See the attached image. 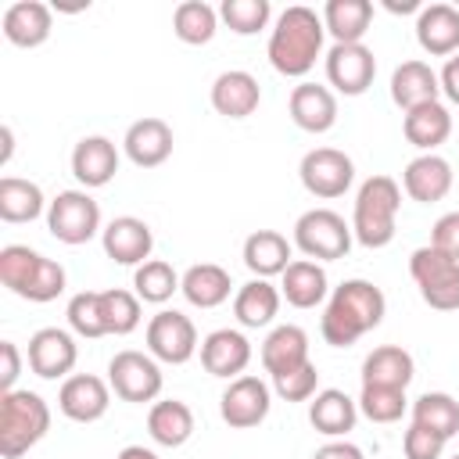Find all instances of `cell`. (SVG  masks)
<instances>
[{"label": "cell", "mask_w": 459, "mask_h": 459, "mask_svg": "<svg viewBox=\"0 0 459 459\" xmlns=\"http://www.w3.org/2000/svg\"><path fill=\"white\" fill-rule=\"evenodd\" d=\"M387 316V298L369 280H344L330 290V301L319 319V333L330 348H351L362 333L377 330Z\"/></svg>", "instance_id": "1"}, {"label": "cell", "mask_w": 459, "mask_h": 459, "mask_svg": "<svg viewBox=\"0 0 459 459\" xmlns=\"http://www.w3.org/2000/svg\"><path fill=\"white\" fill-rule=\"evenodd\" d=\"M323 36H326V25H323V14H316L312 7L305 4H294L287 7L273 32H269V65L287 75V79H301L316 68L319 54H323Z\"/></svg>", "instance_id": "2"}, {"label": "cell", "mask_w": 459, "mask_h": 459, "mask_svg": "<svg viewBox=\"0 0 459 459\" xmlns=\"http://www.w3.org/2000/svg\"><path fill=\"white\" fill-rule=\"evenodd\" d=\"M398 208H402V186L391 176H369L351 208V233L362 247L377 251L394 240L398 230Z\"/></svg>", "instance_id": "3"}, {"label": "cell", "mask_w": 459, "mask_h": 459, "mask_svg": "<svg viewBox=\"0 0 459 459\" xmlns=\"http://www.w3.org/2000/svg\"><path fill=\"white\" fill-rule=\"evenodd\" d=\"M0 283L25 301L47 305L57 294H65V269H61V262H54L25 244H7V247H0Z\"/></svg>", "instance_id": "4"}, {"label": "cell", "mask_w": 459, "mask_h": 459, "mask_svg": "<svg viewBox=\"0 0 459 459\" xmlns=\"http://www.w3.org/2000/svg\"><path fill=\"white\" fill-rule=\"evenodd\" d=\"M50 430V405L36 391H7L0 394V455L18 459L32 445H39Z\"/></svg>", "instance_id": "5"}, {"label": "cell", "mask_w": 459, "mask_h": 459, "mask_svg": "<svg viewBox=\"0 0 459 459\" xmlns=\"http://www.w3.org/2000/svg\"><path fill=\"white\" fill-rule=\"evenodd\" d=\"M351 240H355L351 226L330 208H312V212L298 215V222H294V247L312 262L344 258L351 251Z\"/></svg>", "instance_id": "6"}, {"label": "cell", "mask_w": 459, "mask_h": 459, "mask_svg": "<svg viewBox=\"0 0 459 459\" xmlns=\"http://www.w3.org/2000/svg\"><path fill=\"white\" fill-rule=\"evenodd\" d=\"M409 273L420 287V298L430 308H437V312H455L459 308V262L455 258L423 244L409 255Z\"/></svg>", "instance_id": "7"}, {"label": "cell", "mask_w": 459, "mask_h": 459, "mask_svg": "<svg viewBox=\"0 0 459 459\" xmlns=\"http://www.w3.org/2000/svg\"><path fill=\"white\" fill-rule=\"evenodd\" d=\"M47 230L54 240L79 247L86 240H93L100 230V204L86 194V190H61L50 208H47Z\"/></svg>", "instance_id": "8"}, {"label": "cell", "mask_w": 459, "mask_h": 459, "mask_svg": "<svg viewBox=\"0 0 459 459\" xmlns=\"http://www.w3.org/2000/svg\"><path fill=\"white\" fill-rule=\"evenodd\" d=\"M108 384L122 402L143 405L161 394V366L151 351L126 348L108 362Z\"/></svg>", "instance_id": "9"}, {"label": "cell", "mask_w": 459, "mask_h": 459, "mask_svg": "<svg viewBox=\"0 0 459 459\" xmlns=\"http://www.w3.org/2000/svg\"><path fill=\"white\" fill-rule=\"evenodd\" d=\"M298 176H301V186H305L312 197L333 201V197H341V194L351 186V179H355V161H351L344 151H337V147H316V151H308V154L301 158Z\"/></svg>", "instance_id": "10"}, {"label": "cell", "mask_w": 459, "mask_h": 459, "mask_svg": "<svg viewBox=\"0 0 459 459\" xmlns=\"http://www.w3.org/2000/svg\"><path fill=\"white\" fill-rule=\"evenodd\" d=\"M147 351L165 366H183L197 351V326L176 308H161L147 323Z\"/></svg>", "instance_id": "11"}, {"label": "cell", "mask_w": 459, "mask_h": 459, "mask_svg": "<svg viewBox=\"0 0 459 459\" xmlns=\"http://www.w3.org/2000/svg\"><path fill=\"white\" fill-rule=\"evenodd\" d=\"M269 409H273V391H269V384L262 377H251V373L230 380V387L219 398V416L233 430L258 427L269 416Z\"/></svg>", "instance_id": "12"}, {"label": "cell", "mask_w": 459, "mask_h": 459, "mask_svg": "<svg viewBox=\"0 0 459 459\" xmlns=\"http://www.w3.org/2000/svg\"><path fill=\"white\" fill-rule=\"evenodd\" d=\"M377 75V57L366 43H333L326 50V82L344 93V97H359L373 86Z\"/></svg>", "instance_id": "13"}, {"label": "cell", "mask_w": 459, "mask_h": 459, "mask_svg": "<svg viewBox=\"0 0 459 459\" xmlns=\"http://www.w3.org/2000/svg\"><path fill=\"white\" fill-rule=\"evenodd\" d=\"M29 369L43 380H57V377H68L75 369V359H79V348H75V337L61 326H43L29 337Z\"/></svg>", "instance_id": "14"}, {"label": "cell", "mask_w": 459, "mask_h": 459, "mask_svg": "<svg viewBox=\"0 0 459 459\" xmlns=\"http://www.w3.org/2000/svg\"><path fill=\"white\" fill-rule=\"evenodd\" d=\"M111 405V384L93 373H72L65 377L57 391V409L72 423H97Z\"/></svg>", "instance_id": "15"}, {"label": "cell", "mask_w": 459, "mask_h": 459, "mask_svg": "<svg viewBox=\"0 0 459 459\" xmlns=\"http://www.w3.org/2000/svg\"><path fill=\"white\" fill-rule=\"evenodd\" d=\"M100 244H104V255L118 265H143L151 262V251H154V233L143 219L136 215H118L104 226L100 233Z\"/></svg>", "instance_id": "16"}, {"label": "cell", "mask_w": 459, "mask_h": 459, "mask_svg": "<svg viewBox=\"0 0 459 459\" xmlns=\"http://www.w3.org/2000/svg\"><path fill=\"white\" fill-rule=\"evenodd\" d=\"M247 362H251V341H247L240 330L222 326V330H212V333L201 341V366H204V373H212V377L237 380V377H244Z\"/></svg>", "instance_id": "17"}, {"label": "cell", "mask_w": 459, "mask_h": 459, "mask_svg": "<svg viewBox=\"0 0 459 459\" xmlns=\"http://www.w3.org/2000/svg\"><path fill=\"white\" fill-rule=\"evenodd\" d=\"M172 143H176L172 140V126L165 118H154V115L133 122L126 129V140H122L126 158L136 169H158V165H165L169 154H172Z\"/></svg>", "instance_id": "18"}, {"label": "cell", "mask_w": 459, "mask_h": 459, "mask_svg": "<svg viewBox=\"0 0 459 459\" xmlns=\"http://www.w3.org/2000/svg\"><path fill=\"white\" fill-rule=\"evenodd\" d=\"M0 29H4V39L22 47V50H32V47H43L50 39V29H54V14L47 4L39 0H18L4 11L0 18Z\"/></svg>", "instance_id": "19"}, {"label": "cell", "mask_w": 459, "mask_h": 459, "mask_svg": "<svg viewBox=\"0 0 459 459\" xmlns=\"http://www.w3.org/2000/svg\"><path fill=\"white\" fill-rule=\"evenodd\" d=\"M287 111H290V122L305 133H326L333 129L337 122V97L330 86H319V82H298L290 90V100H287Z\"/></svg>", "instance_id": "20"}, {"label": "cell", "mask_w": 459, "mask_h": 459, "mask_svg": "<svg viewBox=\"0 0 459 459\" xmlns=\"http://www.w3.org/2000/svg\"><path fill=\"white\" fill-rule=\"evenodd\" d=\"M416 43L430 57L459 54V11L452 4H430L416 14Z\"/></svg>", "instance_id": "21"}, {"label": "cell", "mask_w": 459, "mask_h": 459, "mask_svg": "<svg viewBox=\"0 0 459 459\" xmlns=\"http://www.w3.org/2000/svg\"><path fill=\"white\" fill-rule=\"evenodd\" d=\"M118 172V151L108 136H82L72 151V176L86 186V190H97V186H108Z\"/></svg>", "instance_id": "22"}, {"label": "cell", "mask_w": 459, "mask_h": 459, "mask_svg": "<svg viewBox=\"0 0 459 459\" xmlns=\"http://www.w3.org/2000/svg\"><path fill=\"white\" fill-rule=\"evenodd\" d=\"M258 100H262V86L244 68H230V72H222L212 82V108L219 115H226V118H247V115H255Z\"/></svg>", "instance_id": "23"}, {"label": "cell", "mask_w": 459, "mask_h": 459, "mask_svg": "<svg viewBox=\"0 0 459 459\" xmlns=\"http://www.w3.org/2000/svg\"><path fill=\"white\" fill-rule=\"evenodd\" d=\"M402 186L412 201L420 204H434L441 197H448L452 190V165L441 154H420L405 165L402 172Z\"/></svg>", "instance_id": "24"}, {"label": "cell", "mask_w": 459, "mask_h": 459, "mask_svg": "<svg viewBox=\"0 0 459 459\" xmlns=\"http://www.w3.org/2000/svg\"><path fill=\"white\" fill-rule=\"evenodd\" d=\"M441 93V79L437 72L427 65V61H402L394 72H391V100L402 108V111H412L420 104H430L437 100Z\"/></svg>", "instance_id": "25"}, {"label": "cell", "mask_w": 459, "mask_h": 459, "mask_svg": "<svg viewBox=\"0 0 459 459\" xmlns=\"http://www.w3.org/2000/svg\"><path fill=\"white\" fill-rule=\"evenodd\" d=\"M280 294L294 308H316V305H323L326 294H330L326 269L319 262H312V258H294L283 269V276H280Z\"/></svg>", "instance_id": "26"}, {"label": "cell", "mask_w": 459, "mask_h": 459, "mask_svg": "<svg viewBox=\"0 0 459 459\" xmlns=\"http://www.w3.org/2000/svg\"><path fill=\"white\" fill-rule=\"evenodd\" d=\"M308 362V333L294 323H283V326H273L269 337L262 341V366L269 377H280V373H290L298 366Z\"/></svg>", "instance_id": "27"}, {"label": "cell", "mask_w": 459, "mask_h": 459, "mask_svg": "<svg viewBox=\"0 0 459 459\" xmlns=\"http://www.w3.org/2000/svg\"><path fill=\"white\" fill-rule=\"evenodd\" d=\"M402 133L412 147H420L423 154H434V147H441L452 136V111L441 100L420 104L412 111H405L402 118Z\"/></svg>", "instance_id": "28"}, {"label": "cell", "mask_w": 459, "mask_h": 459, "mask_svg": "<svg viewBox=\"0 0 459 459\" xmlns=\"http://www.w3.org/2000/svg\"><path fill=\"white\" fill-rule=\"evenodd\" d=\"M308 423L326 437H344L359 423V402L337 387H323L308 405Z\"/></svg>", "instance_id": "29"}, {"label": "cell", "mask_w": 459, "mask_h": 459, "mask_svg": "<svg viewBox=\"0 0 459 459\" xmlns=\"http://www.w3.org/2000/svg\"><path fill=\"white\" fill-rule=\"evenodd\" d=\"M416 377V362L405 348L398 344H380L362 359V384H377V387H409Z\"/></svg>", "instance_id": "30"}, {"label": "cell", "mask_w": 459, "mask_h": 459, "mask_svg": "<svg viewBox=\"0 0 459 459\" xmlns=\"http://www.w3.org/2000/svg\"><path fill=\"white\" fill-rule=\"evenodd\" d=\"M183 298L194 305V308H219L222 301H230V290H233V280L222 265L215 262H197L183 273V283H179Z\"/></svg>", "instance_id": "31"}, {"label": "cell", "mask_w": 459, "mask_h": 459, "mask_svg": "<svg viewBox=\"0 0 459 459\" xmlns=\"http://www.w3.org/2000/svg\"><path fill=\"white\" fill-rule=\"evenodd\" d=\"M147 434L154 445L161 448H179L190 441L194 434V412L186 402L179 398H165V402H154L151 412H147Z\"/></svg>", "instance_id": "32"}, {"label": "cell", "mask_w": 459, "mask_h": 459, "mask_svg": "<svg viewBox=\"0 0 459 459\" xmlns=\"http://www.w3.org/2000/svg\"><path fill=\"white\" fill-rule=\"evenodd\" d=\"M244 265L258 280L283 276V269L290 265V240L283 233H276V230H255L244 240Z\"/></svg>", "instance_id": "33"}, {"label": "cell", "mask_w": 459, "mask_h": 459, "mask_svg": "<svg viewBox=\"0 0 459 459\" xmlns=\"http://www.w3.org/2000/svg\"><path fill=\"white\" fill-rule=\"evenodd\" d=\"M280 290L269 283V280H247L237 294H233V316H237V323L240 326H247V330H258V326H269L273 319H276V312H280Z\"/></svg>", "instance_id": "34"}, {"label": "cell", "mask_w": 459, "mask_h": 459, "mask_svg": "<svg viewBox=\"0 0 459 459\" xmlns=\"http://www.w3.org/2000/svg\"><path fill=\"white\" fill-rule=\"evenodd\" d=\"M369 22H373L369 0H326L323 7V25L333 36V43H362Z\"/></svg>", "instance_id": "35"}, {"label": "cell", "mask_w": 459, "mask_h": 459, "mask_svg": "<svg viewBox=\"0 0 459 459\" xmlns=\"http://www.w3.org/2000/svg\"><path fill=\"white\" fill-rule=\"evenodd\" d=\"M43 208H50L43 201V190L32 179H18V176H4L0 179V219L4 222H32L43 215Z\"/></svg>", "instance_id": "36"}, {"label": "cell", "mask_w": 459, "mask_h": 459, "mask_svg": "<svg viewBox=\"0 0 459 459\" xmlns=\"http://www.w3.org/2000/svg\"><path fill=\"white\" fill-rule=\"evenodd\" d=\"M172 32H176L179 43L204 47L219 32V11L212 4H204V0H183L172 11Z\"/></svg>", "instance_id": "37"}, {"label": "cell", "mask_w": 459, "mask_h": 459, "mask_svg": "<svg viewBox=\"0 0 459 459\" xmlns=\"http://www.w3.org/2000/svg\"><path fill=\"white\" fill-rule=\"evenodd\" d=\"M412 423H420L448 441L459 434V402L445 391H427L412 402Z\"/></svg>", "instance_id": "38"}, {"label": "cell", "mask_w": 459, "mask_h": 459, "mask_svg": "<svg viewBox=\"0 0 459 459\" xmlns=\"http://www.w3.org/2000/svg\"><path fill=\"white\" fill-rule=\"evenodd\" d=\"M179 283H183V276L161 258H151V262L136 265V273H133V294L147 305H165L179 290Z\"/></svg>", "instance_id": "39"}, {"label": "cell", "mask_w": 459, "mask_h": 459, "mask_svg": "<svg viewBox=\"0 0 459 459\" xmlns=\"http://www.w3.org/2000/svg\"><path fill=\"white\" fill-rule=\"evenodd\" d=\"M100 305V323H104V333H115V337H126L140 326V298L122 290V287H111V290H100L97 298Z\"/></svg>", "instance_id": "40"}, {"label": "cell", "mask_w": 459, "mask_h": 459, "mask_svg": "<svg viewBox=\"0 0 459 459\" xmlns=\"http://www.w3.org/2000/svg\"><path fill=\"white\" fill-rule=\"evenodd\" d=\"M405 391L402 387H377V384H362L359 394V412L369 423H398L405 412Z\"/></svg>", "instance_id": "41"}, {"label": "cell", "mask_w": 459, "mask_h": 459, "mask_svg": "<svg viewBox=\"0 0 459 459\" xmlns=\"http://www.w3.org/2000/svg\"><path fill=\"white\" fill-rule=\"evenodd\" d=\"M219 18L230 25V32L255 36V32H262L269 25L273 7H269V0H222Z\"/></svg>", "instance_id": "42"}, {"label": "cell", "mask_w": 459, "mask_h": 459, "mask_svg": "<svg viewBox=\"0 0 459 459\" xmlns=\"http://www.w3.org/2000/svg\"><path fill=\"white\" fill-rule=\"evenodd\" d=\"M97 298H100V290H79V294H72V301H68V326L79 333V337H86V341H97V337H104V323H100V305H97Z\"/></svg>", "instance_id": "43"}, {"label": "cell", "mask_w": 459, "mask_h": 459, "mask_svg": "<svg viewBox=\"0 0 459 459\" xmlns=\"http://www.w3.org/2000/svg\"><path fill=\"white\" fill-rule=\"evenodd\" d=\"M273 391L283 402H308V398H316L319 394V369H316V362H305V366H298L290 373L273 377Z\"/></svg>", "instance_id": "44"}, {"label": "cell", "mask_w": 459, "mask_h": 459, "mask_svg": "<svg viewBox=\"0 0 459 459\" xmlns=\"http://www.w3.org/2000/svg\"><path fill=\"white\" fill-rule=\"evenodd\" d=\"M402 452H405V459H441L445 455V437L427 430V427H420V423H412L402 434Z\"/></svg>", "instance_id": "45"}, {"label": "cell", "mask_w": 459, "mask_h": 459, "mask_svg": "<svg viewBox=\"0 0 459 459\" xmlns=\"http://www.w3.org/2000/svg\"><path fill=\"white\" fill-rule=\"evenodd\" d=\"M430 247H437V251H445L448 258L459 262V212H448V215H441V219L434 222V230H430Z\"/></svg>", "instance_id": "46"}, {"label": "cell", "mask_w": 459, "mask_h": 459, "mask_svg": "<svg viewBox=\"0 0 459 459\" xmlns=\"http://www.w3.org/2000/svg\"><path fill=\"white\" fill-rule=\"evenodd\" d=\"M0 359H4V369H0V394L14 391V380L22 373V355H18V344L14 341H0Z\"/></svg>", "instance_id": "47"}, {"label": "cell", "mask_w": 459, "mask_h": 459, "mask_svg": "<svg viewBox=\"0 0 459 459\" xmlns=\"http://www.w3.org/2000/svg\"><path fill=\"white\" fill-rule=\"evenodd\" d=\"M312 459H366V455H362V448H359V445L333 437V441H326L323 448H316V455H312Z\"/></svg>", "instance_id": "48"}, {"label": "cell", "mask_w": 459, "mask_h": 459, "mask_svg": "<svg viewBox=\"0 0 459 459\" xmlns=\"http://www.w3.org/2000/svg\"><path fill=\"white\" fill-rule=\"evenodd\" d=\"M437 79H441V93H445L452 104H459V54L445 61V68H441Z\"/></svg>", "instance_id": "49"}, {"label": "cell", "mask_w": 459, "mask_h": 459, "mask_svg": "<svg viewBox=\"0 0 459 459\" xmlns=\"http://www.w3.org/2000/svg\"><path fill=\"white\" fill-rule=\"evenodd\" d=\"M115 459H158V455H154L151 448H143V445H126Z\"/></svg>", "instance_id": "50"}, {"label": "cell", "mask_w": 459, "mask_h": 459, "mask_svg": "<svg viewBox=\"0 0 459 459\" xmlns=\"http://www.w3.org/2000/svg\"><path fill=\"white\" fill-rule=\"evenodd\" d=\"M387 11H394V14L402 11V14H405V11H420V4H416V0H402V4H394V0H387Z\"/></svg>", "instance_id": "51"}, {"label": "cell", "mask_w": 459, "mask_h": 459, "mask_svg": "<svg viewBox=\"0 0 459 459\" xmlns=\"http://www.w3.org/2000/svg\"><path fill=\"white\" fill-rule=\"evenodd\" d=\"M11 151H14V133H11V126H4V154H0V161H7Z\"/></svg>", "instance_id": "52"}, {"label": "cell", "mask_w": 459, "mask_h": 459, "mask_svg": "<svg viewBox=\"0 0 459 459\" xmlns=\"http://www.w3.org/2000/svg\"><path fill=\"white\" fill-rule=\"evenodd\" d=\"M452 459H459V455H452Z\"/></svg>", "instance_id": "53"}]
</instances>
